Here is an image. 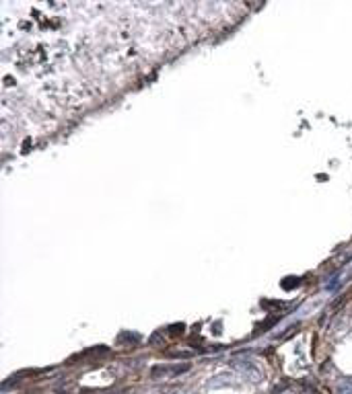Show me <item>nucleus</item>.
<instances>
[{
  "instance_id": "f03ea898",
  "label": "nucleus",
  "mask_w": 352,
  "mask_h": 394,
  "mask_svg": "<svg viewBox=\"0 0 352 394\" xmlns=\"http://www.w3.org/2000/svg\"><path fill=\"white\" fill-rule=\"evenodd\" d=\"M231 365L235 367V370H239V372H243L245 376H253V380L257 382L260 380V370L255 367V363L251 362V360H241V357H235L233 362H231Z\"/></svg>"
},
{
  "instance_id": "20e7f679",
  "label": "nucleus",
  "mask_w": 352,
  "mask_h": 394,
  "mask_svg": "<svg viewBox=\"0 0 352 394\" xmlns=\"http://www.w3.org/2000/svg\"><path fill=\"white\" fill-rule=\"evenodd\" d=\"M299 284H301V279H297V277H295V282H286L285 279V282H282V287H285V290H290V287H295Z\"/></svg>"
},
{
  "instance_id": "7ed1b4c3",
  "label": "nucleus",
  "mask_w": 352,
  "mask_h": 394,
  "mask_svg": "<svg viewBox=\"0 0 352 394\" xmlns=\"http://www.w3.org/2000/svg\"><path fill=\"white\" fill-rule=\"evenodd\" d=\"M336 392L338 394H352V380H348V378L340 380L338 386H336Z\"/></svg>"
},
{
  "instance_id": "39448f33",
  "label": "nucleus",
  "mask_w": 352,
  "mask_h": 394,
  "mask_svg": "<svg viewBox=\"0 0 352 394\" xmlns=\"http://www.w3.org/2000/svg\"><path fill=\"white\" fill-rule=\"evenodd\" d=\"M184 327L182 325H175V327H171V332H179V331H182Z\"/></svg>"
},
{
  "instance_id": "f257e3e1",
  "label": "nucleus",
  "mask_w": 352,
  "mask_h": 394,
  "mask_svg": "<svg viewBox=\"0 0 352 394\" xmlns=\"http://www.w3.org/2000/svg\"><path fill=\"white\" fill-rule=\"evenodd\" d=\"M190 370L187 363H182V365H154L151 370V378L152 380H159L161 376H179Z\"/></svg>"
}]
</instances>
